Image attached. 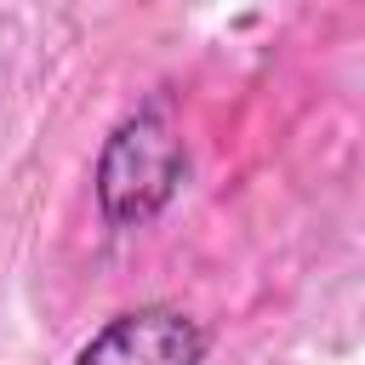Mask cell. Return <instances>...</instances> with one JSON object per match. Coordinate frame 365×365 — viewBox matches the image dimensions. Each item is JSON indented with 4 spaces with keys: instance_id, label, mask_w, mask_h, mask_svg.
Returning <instances> with one entry per match:
<instances>
[{
    "instance_id": "cell-2",
    "label": "cell",
    "mask_w": 365,
    "mask_h": 365,
    "mask_svg": "<svg viewBox=\"0 0 365 365\" xmlns=\"http://www.w3.org/2000/svg\"><path fill=\"white\" fill-rule=\"evenodd\" d=\"M211 348L205 325L171 302H143L97 325L68 365H200Z\"/></svg>"
},
{
    "instance_id": "cell-1",
    "label": "cell",
    "mask_w": 365,
    "mask_h": 365,
    "mask_svg": "<svg viewBox=\"0 0 365 365\" xmlns=\"http://www.w3.org/2000/svg\"><path fill=\"white\" fill-rule=\"evenodd\" d=\"M182 171H188V148H182V131L171 120V103L148 97L137 114H125L103 137L97 177H91L103 222L108 228H143V222H154L177 200Z\"/></svg>"
}]
</instances>
